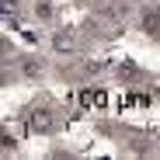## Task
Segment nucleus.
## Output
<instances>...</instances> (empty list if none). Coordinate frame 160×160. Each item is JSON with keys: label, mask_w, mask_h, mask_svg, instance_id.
Listing matches in <instances>:
<instances>
[{"label": "nucleus", "mask_w": 160, "mask_h": 160, "mask_svg": "<svg viewBox=\"0 0 160 160\" xmlns=\"http://www.w3.org/2000/svg\"><path fill=\"white\" fill-rule=\"evenodd\" d=\"M28 129L32 132H52V129H56V112H52V108H35L28 115Z\"/></svg>", "instance_id": "obj_1"}, {"label": "nucleus", "mask_w": 160, "mask_h": 160, "mask_svg": "<svg viewBox=\"0 0 160 160\" xmlns=\"http://www.w3.org/2000/svg\"><path fill=\"white\" fill-rule=\"evenodd\" d=\"M139 24H143L146 35H160V11H153V7L143 11V21H139Z\"/></svg>", "instance_id": "obj_2"}, {"label": "nucleus", "mask_w": 160, "mask_h": 160, "mask_svg": "<svg viewBox=\"0 0 160 160\" xmlns=\"http://www.w3.org/2000/svg\"><path fill=\"white\" fill-rule=\"evenodd\" d=\"M21 73H24V77H38V73H42V63H38V59H21Z\"/></svg>", "instance_id": "obj_3"}, {"label": "nucleus", "mask_w": 160, "mask_h": 160, "mask_svg": "<svg viewBox=\"0 0 160 160\" xmlns=\"http://www.w3.org/2000/svg\"><path fill=\"white\" fill-rule=\"evenodd\" d=\"M56 49H59V52H66V49H73V35H66V32H59V35H56Z\"/></svg>", "instance_id": "obj_4"}, {"label": "nucleus", "mask_w": 160, "mask_h": 160, "mask_svg": "<svg viewBox=\"0 0 160 160\" xmlns=\"http://www.w3.org/2000/svg\"><path fill=\"white\" fill-rule=\"evenodd\" d=\"M35 14H38V18H42V21H45V18H49V14H52V4H49V0H45V4H38V7H35Z\"/></svg>", "instance_id": "obj_5"}]
</instances>
